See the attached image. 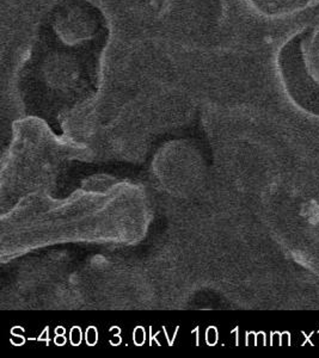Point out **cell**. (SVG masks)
Segmentation results:
<instances>
[{
	"instance_id": "7a4b0ae2",
	"label": "cell",
	"mask_w": 319,
	"mask_h": 358,
	"mask_svg": "<svg viewBox=\"0 0 319 358\" xmlns=\"http://www.w3.org/2000/svg\"><path fill=\"white\" fill-rule=\"evenodd\" d=\"M249 4L264 16H286L307 8L315 0H248Z\"/></svg>"
},
{
	"instance_id": "6da1fadb",
	"label": "cell",
	"mask_w": 319,
	"mask_h": 358,
	"mask_svg": "<svg viewBox=\"0 0 319 358\" xmlns=\"http://www.w3.org/2000/svg\"><path fill=\"white\" fill-rule=\"evenodd\" d=\"M278 67L293 97L319 109V18L283 45Z\"/></svg>"
}]
</instances>
